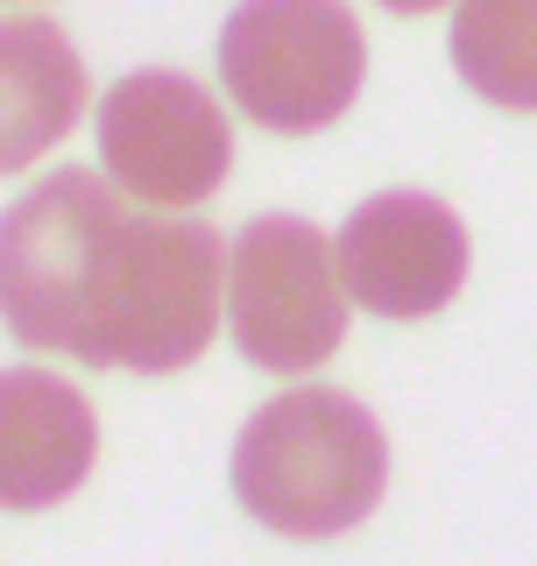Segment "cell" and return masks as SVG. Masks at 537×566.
<instances>
[{
	"mask_svg": "<svg viewBox=\"0 0 537 566\" xmlns=\"http://www.w3.org/2000/svg\"><path fill=\"white\" fill-rule=\"evenodd\" d=\"M227 312V241L149 220L93 170H57L0 212V326L29 354L177 376Z\"/></svg>",
	"mask_w": 537,
	"mask_h": 566,
	"instance_id": "obj_1",
	"label": "cell"
},
{
	"mask_svg": "<svg viewBox=\"0 0 537 566\" xmlns=\"http://www.w3.org/2000/svg\"><path fill=\"white\" fill-rule=\"evenodd\" d=\"M234 503L283 538H339L368 524L389 489V439L339 389H291L234 439Z\"/></svg>",
	"mask_w": 537,
	"mask_h": 566,
	"instance_id": "obj_2",
	"label": "cell"
},
{
	"mask_svg": "<svg viewBox=\"0 0 537 566\" xmlns=\"http://www.w3.org/2000/svg\"><path fill=\"white\" fill-rule=\"evenodd\" d=\"M227 99L268 135H318L361 99L368 35L347 0H241L220 29Z\"/></svg>",
	"mask_w": 537,
	"mask_h": 566,
	"instance_id": "obj_3",
	"label": "cell"
},
{
	"mask_svg": "<svg viewBox=\"0 0 537 566\" xmlns=\"http://www.w3.org/2000/svg\"><path fill=\"white\" fill-rule=\"evenodd\" d=\"M227 333L268 376H312L347 340L339 255L297 212H262L227 248Z\"/></svg>",
	"mask_w": 537,
	"mask_h": 566,
	"instance_id": "obj_4",
	"label": "cell"
},
{
	"mask_svg": "<svg viewBox=\"0 0 537 566\" xmlns=\"http://www.w3.org/2000/svg\"><path fill=\"white\" fill-rule=\"evenodd\" d=\"M99 164L141 206H206L234 170V128L199 78L149 64L106 85Z\"/></svg>",
	"mask_w": 537,
	"mask_h": 566,
	"instance_id": "obj_5",
	"label": "cell"
},
{
	"mask_svg": "<svg viewBox=\"0 0 537 566\" xmlns=\"http://www.w3.org/2000/svg\"><path fill=\"white\" fill-rule=\"evenodd\" d=\"M347 297L375 318H432L467 283V227L432 191H382L354 206L333 241Z\"/></svg>",
	"mask_w": 537,
	"mask_h": 566,
	"instance_id": "obj_6",
	"label": "cell"
},
{
	"mask_svg": "<svg viewBox=\"0 0 537 566\" xmlns=\"http://www.w3.org/2000/svg\"><path fill=\"white\" fill-rule=\"evenodd\" d=\"M99 460V418L50 368H0V510H57Z\"/></svg>",
	"mask_w": 537,
	"mask_h": 566,
	"instance_id": "obj_7",
	"label": "cell"
},
{
	"mask_svg": "<svg viewBox=\"0 0 537 566\" xmlns=\"http://www.w3.org/2000/svg\"><path fill=\"white\" fill-rule=\"evenodd\" d=\"M78 114H85L78 43L50 14L0 22V177L50 156L78 128Z\"/></svg>",
	"mask_w": 537,
	"mask_h": 566,
	"instance_id": "obj_8",
	"label": "cell"
},
{
	"mask_svg": "<svg viewBox=\"0 0 537 566\" xmlns=\"http://www.w3.org/2000/svg\"><path fill=\"white\" fill-rule=\"evenodd\" d=\"M453 71L474 99L537 114V0H460Z\"/></svg>",
	"mask_w": 537,
	"mask_h": 566,
	"instance_id": "obj_9",
	"label": "cell"
},
{
	"mask_svg": "<svg viewBox=\"0 0 537 566\" xmlns=\"http://www.w3.org/2000/svg\"><path fill=\"white\" fill-rule=\"evenodd\" d=\"M382 8H389V14H439L445 0H382Z\"/></svg>",
	"mask_w": 537,
	"mask_h": 566,
	"instance_id": "obj_10",
	"label": "cell"
}]
</instances>
